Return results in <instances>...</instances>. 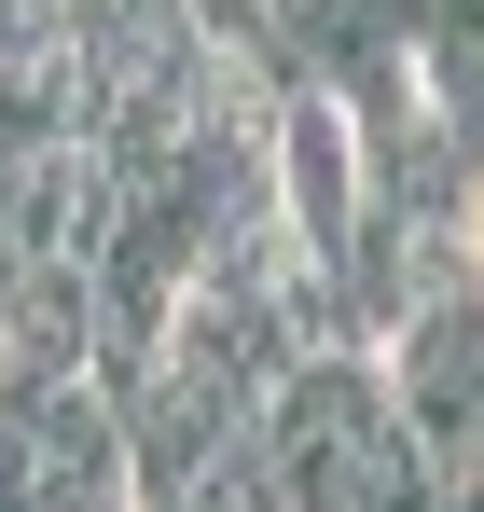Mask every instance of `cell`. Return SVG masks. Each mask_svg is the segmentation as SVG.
Masks as SVG:
<instances>
[{
  "label": "cell",
  "instance_id": "obj_1",
  "mask_svg": "<svg viewBox=\"0 0 484 512\" xmlns=\"http://www.w3.org/2000/svg\"><path fill=\"white\" fill-rule=\"evenodd\" d=\"M402 443H415V416L388 388V346H319L263 388V457H277L291 512H360Z\"/></svg>",
  "mask_w": 484,
  "mask_h": 512
},
{
  "label": "cell",
  "instance_id": "obj_2",
  "mask_svg": "<svg viewBox=\"0 0 484 512\" xmlns=\"http://www.w3.org/2000/svg\"><path fill=\"white\" fill-rule=\"evenodd\" d=\"M388 388H402L415 443H429L443 471L484 457V277H443V291L402 305V333H388Z\"/></svg>",
  "mask_w": 484,
  "mask_h": 512
},
{
  "label": "cell",
  "instance_id": "obj_3",
  "mask_svg": "<svg viewBox=\"0 0 484 512\" xmlns=\"http://www.w3.org/2000/svg\"><path fill=\"white\" fill-rule=\"evenodd\" d=\"M277 208H291L305 263H332L346 236H360V208H374L360 125H346V97H332V84H291V111H277Z\"/></svg>",
  "mask_w": 484,
  "mask_h": 512
},
{
  "label": "cell",
  "instance_id": "obj_4",
  "mask_svg": "<svg viewBox=\"0 0 484 512\" xmlns=\"http://www.w3.org/2000/svg\"><path fill=\"white\" fill-rule=\"evenodd\" d=\"M111 319H97V263H14V374H97Z\"/></svg>",
  "mask_w": 484,
  "mask_h": 512
},
{
  "label": "cell",
  "instance_id": "obj_5",
  "mask_svg": "<svg viewBox=\"0 0 484 512\" xmlns=\"http://www.w3.org/2000/svg\"><path fill=\"white\" fill-rule=\"evenodd\" d=\"M415 84H429V111H443V125L484 153V0H443V14H429V42H415Z\"/></svg>",
  "mask_w": 484,
  "mask_h": 512
}]
</instances>
